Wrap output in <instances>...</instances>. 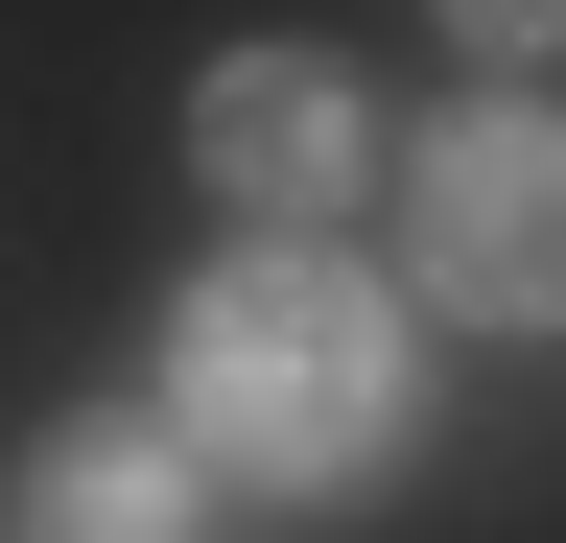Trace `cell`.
Returning <instances> with one entry per match:
<instances>
[{
    "instance_id": "cell-1",
    "label": "cell",
    "mask_w": 566,
    "mask_h": 543,
    "mask_svg": "<svg viewBox=\"0 0 566 543\" xmlns=\"http://www.w3.org/2000/svg\"><path fill=\"white\" fill-rule=\"evenodd\" d=\"M401 401H424L401 307L354 284V260H307V237H237L166 307V401H142V426L189 472H260V497H354V472L401 449Z\"/></svg>"
},
{
    "instance_id": "cell-2",
    "label": "cell",
    "mask_w": 566,
    "mask_h": 543,
    "mask_svg": "<svg viewBox=\"0 0 566 543\" xmlns=\"http://www.w3.org/2000/svg\"><path fill=\"white\" fill-rule=\"evenodd\" d=\"M189 166L237 189L260 237H307V213L378 189V95H354L331 48H212V72H189Z\"/></svg>"
},
{
    "instance_id": "cell-3",
    "label": "cell",
    "mask_w": 566,
    "mask_h": 543,
    "mask_svg": "<svg viewBox=\"0 0 566 543\" xmlns=\"http://www.w3.org/2000/svg\"><path fill=\"white\" fill-rule=\"evenodd\" d=\"M424 284H449L472 331H543V284H566V143L543 118L424 143Z\"/></svg>"
},
{
    "instance_id": "cell-4",
    "label": "cell",
    "mask_w": 566,
    "mask_h": 543,
    "mask_svg": "<svg viewBox=\"0 0 566 543\" xmlns=\"http://www.w3.org/2000/svg\"><path fill=\"white\" fill-rule=\"evenodd\" d=\"M0 543H212V472H189V449L118 401V426H48V449H24Z\"/></svg>"
},
{
    "instance_id": "cell-5",
    "label": "cell",
    "mask_w": 566,
    "mask_h": 543,
    "mask_svg": "<svg viewBox=\"0 0 566 543\" xmlns=\"http://www.w3.org/2000/svg\"><path fill=\"white\" fill-rule=\"evenodd\" d=\"M449 24H472V48H495V72H543V0H449Z\"/></svg>"
}]
</instances>
